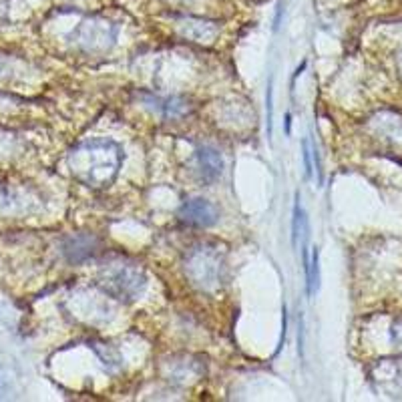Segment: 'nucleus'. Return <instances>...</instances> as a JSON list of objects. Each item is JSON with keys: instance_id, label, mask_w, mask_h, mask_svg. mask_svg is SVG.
<instances>
[{"instance_id": "f257e3e1", "label": "nucleus", "mask_w": 402, "mask_h": 402, "mask_svg": "<svg viewBox=\"0 0 402 402\" xmlns=\"http://www.w3.org/2000/svg\"><path fill=\"white\" fill-rule=\"evenodd\" d=\"M123 161V153L117 143L107 139H93L79 143L69 151V167L73 177L87 187H109Z\"/></svg>"}, {"instance_id": "f03ea898", "label": "nucleus", "mask_w": 402, "mask_h": 402, "mask_svg": "<svg viewBox=\"0 0 402 402\" xmlns=\"http://www.w3.org/2000/svg\"><path fill=\"white\" fill-rule=\"evenodd\" d=\"M99 286L113 298L131 302L143 294L147 277L137 264L127 260H115L101 270Z\"/></svg>"}, {"instance_id": "7ed1b4c3", "label": "nucleus", "mask_w": 402, "mask_h": 402, "mask_svg": "<svg viewBox=\"0 0 402 402\" xmlns=\"http://www.w3.org/2000/svg\"><path fill=\"white\" fill-rule=\"evenodd\" d=\"M223 253L213 246H199L185 260V274L199 290H218L223 282Z\"/></svg>"}, {"instance_id": "20e7f679", "label": "nucleus", "mask_w": 402, "mask_h": 402, "mask_svg": "<svg viewBox=\"0 0 402 402\" xmlns=\"http://www.w3.org/2000/svg\"><path fill=\"white\" fill-rule=\"evenodd\" d=\"M117 30L103 18H89L77 28V42L87 51H105L115 41Z\"/></svg>"}, {"instance_id": "39448f33", "label": "nucleus", "mask_w": 402, "mask_h": 402, "mask_svg": "<svg viewBox=\"0 0 402 402\" xmlns=\"http://www.w3.org/2000/svg\"><path fill=\"white\" fill-rule=\"evenodd\" d=\"M180 220L187 225H195V227H209L218 222L220 218V211L218 208L208 201V199H201V197H195L185 201L180 208Z\"/></svg>"}, {"instance_id": "423d86ee", "label": "nucleus", "mask_w": 402, "mask_h": 402, "mask_svg": "<svg viewBox=\"0 0 402 402\" xmlns=\"http://www.w3.org/2000/svg\"><path fill=\"white\" fill-rule=\"evenodd\" d=\"M101 248V241H99L95 236H89V234H77V236H70L65 246H63V251L67 256L70 264H81L84 260L93 258L95 253Z\"/></svg>"}, {"instance_id": "0eeeda50", "label": "nucleus", "mask_w": 402, "mask_h": 402, "mask_svg": "<svg viewBox=\"0 0 402 402\" xmlns=\"http://www.w3.org/2000/svg\"><path fill=\"white\" fill-rule=\"evenodd\" d=\"M177 30H180L181 37H185L189 41L211 42L218 37L220 27L215 23H208L201 18H183L177 23Z\"/></svg>"}, {"instance_id": "6e6552de", "label": "nucleus", "mask_w": 402, "mask_h": 402, "mask_svg": "<svg viewBox=\"0 0 402 402\" xmlns=\"http://www.w3.org/2000/svg\"><path fill=\"white\" fill-rule=\"evenodd\" d=\"M197 165H199V173L203 180L213 181L222 175L223 157L213 147H201L197 151Z\"/></svg>"}, {"instance_id": "1a4fd4ad", "label": "nucleus", "mask_w": 402, "mask_h": 402, "mask_svg": "<svg viewBox=\"0 0 402 402\" xmlns=\"http://www.w3.org/2000/svg\"><path fill=\"white\" fill-rule=\"evenodd\" d=\"M159 105V109L163 111L165 117H171V119H175V117H181V115H185V113H189V101L187 99H181V97H169L165 101H157Z\"/></svg>"}, {"instance_id": "9d476101", "label": "nucleus", "mask_w": 402, "mask_h": 402, "mask_svg": "<svg viewBox=\"0 0 402 402\" xmlns=\"http://www.w3.org/2000/svg\"><path fill=\"white\" fill-rule=\"evenodd\" d=\"M302 213H300V195L296 194V206H294V220H291V244L294 248L298 246V236H300V223H302Z\"/></svg>"}, {"instance_id": "9b49d317", "label": "nucleus", "mask_w": 402, "mask_h": 402, "mask_svg": "<svg viewBox=\"0 0 402 402\" xmlns=\"http://www.w3.org/2000/svg\"><path fill=\"white\" fill-rule=\"evenodd\" d=\"M272 99H274V79H270V84H268V99H265V113H268V135H272V117H274V105H272Z\"/></svg>"}, {"instance_id": "f8f14e48", "label": "nucleus", "mask_w": 402, "mask_h": 402, "mask_svg": "<svg viewBox=\"0 0 402 402\" xmlns=\"http://www.w3.org/2000/svg\"><path fill=\"white\" fill-rule=\"evenodd\" d=\"M302 151H304L306 177H312V161H310V143H308V139H304V141H302Z\"/></svg>"}]
</instances>
